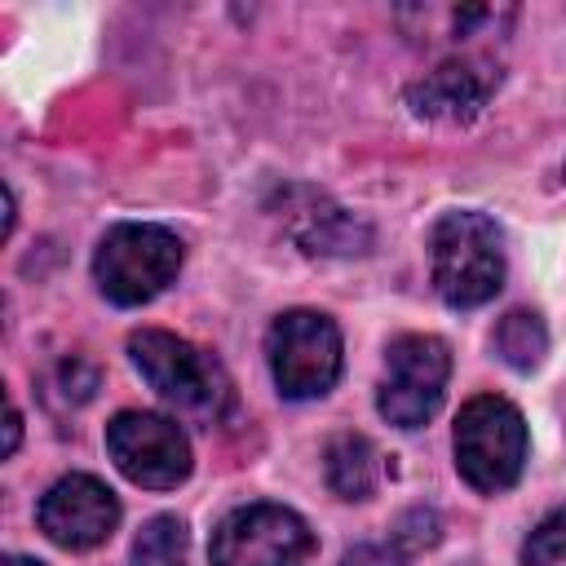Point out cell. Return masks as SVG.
<instances>
[{
    "mask_svg": "<svg viewBox=\"0 0 566 566\" xmlns=\"http://www.w3.org/2000/svg\"><path fill=\"white\" fill-rule=\"evenodd\" d=\"M128 358L142 371V380L177 416H186L195 424H217L230 411V398H234L230 376L208 349H199L172 332L142 327L128 336Z\"/></svg>",
    "mask_w": 566,
    "mask_h": 566,
    "instance_id": "cell-1",
    "label": "cell"
},
{
    "mask_svg": "<svg viewBox=\"0 0 566 566\" xmlns=\"http://www.w3.org/2000/svg\"><path fill=\"white\" fill-rule=\"evenodd\" d=\"M433 287L447 305L473 310L504 287V234L486 212H447L429 239Z\"/></svg>",
    "mask_w": 566,
    "mask_h": 566,
    "instance_id": "cell-2",
    "label": "cell"
},
{
    "mask_svg": "<svg viewBox=\"0 0 566 566\" xmlns=\"http://www.w3.org/2000/svg\"><path fill=\"white\" fill-rule=\"evenodd\" d=\"M526 420L509 398L482 394L469 398L455 416V433H451V451H455V469L460 478L482 491V495H500L509 491L522 469H526Z\"/></svg>",
    "mask_w": 566,
    "mask_h": 566,
    "instance_id": "cell-3",
    "label": "cell"
},
{
    "mask_svg": "<svg viewBox=\"0 0 566 566\" xmlns=\"http://www.w3.org/2000/svg\"><path fill=\"white\" fill-rule=\"evenodd\" d=\"M181 239L150 221H119L93 252V279L111 305L155 301L181 270Z\"/></svg>",
    "mask_w": 566,
    "mask_h": 566,
    "instance_id": "cell-4",
    "label": "cell"
},
{
    "mask_svg": "<svg viewBox=\"0 0 566 566\" xmlns=\"http://www.w3.org/2000/svg\"><path fill=\"white\" fill-rule=\"evenodd\" d=\"M265 358L283 398H323L340 376V327L318 310H287L265 332Z\"/></svg>",
    "mask_w": 566,
    "mask_h": 566,
    "instance_id": "cell-5",
    "label": "cell"
},
{
    "mask_svg": "<svg viewBox=\"0 0 566 566\" xmlns=\"http://www.w3.org/2000/svg\"><path fill=\"white\" fill-rule=\"evenodd\" d=\"M447 376H451V349L438 336L411 332L398 336L385 354V376H380V394L376 407L389 424L398 429H420L438 416L442 394H447Z\"/></svg>",
    "mask_w": 566,
    "mask_h": 566,
    "instance_id": "cell-6",
    "label": "cell"
},
{
    "mask_svg": "<svg viewBox=\"0 0 566 566\" xmlns=\"http://www.w3.org/2000/svg\"><path fill=\"white\" fill-rule=\"evenodd\" d=\"M314 535L283 504H243L212 531V566H305Z\"/></svg>",
    "mask_w": 566,
    "mask_h": 566,
    "instance_id": "cell-7",
    "label": "cell"
},
{
    "mask_svg": "<svg viewBox=\"0 0 566 566\" xmlns=\"http://www.w3.org/2000/svg\"><path fill=\"white\" fill-rule=\"evenodd\" d=\"M106 455L128 482L146 491H172L190 478L186 433L177 429V420L155 411H119L106 424Z\"/></svg>",
    "mask_w": 566,
    "mask_h": 566,
    "instance_id": "cell-8",
    "label": "cell"
},
{
    "mask_svg": "<svg viewBox=\"0 0 566 566\" xmlns=\"http://www.w3.org/2000/svg\"><path fill=\"white\" fill-rule=\"evenodd\" d=\"M40 531L57 548H97L119 526V500L115 491L93 473H66L40 495Z\"/></svg>",
    "mask_w": 566,
    "mask_h": 566,
    "instance_id": "cell-9",
    "label": "cell"
},
{
    "mask_svg": "<svg viewBox=\"0 0 566 566\" xmlns=\"http://www.w3.org/2000/svg\"><path fill=\"white\" fill-rule=\"evenodd\" d=\"M495 84H500V66H491L486 57H447L424 80H416L407 88V106L420 119L460 124V119H473L486 106Z\"/></svg>",
    "mask_w": 566,
    "mask_h": 566,
    "instance_id": "cell-10",
    "label": "cell"
},
{
    "mask_svg": "<svg viewBox=\"0 0 566 566\" xmlns=\"http://www.w3.org/2000/svg\"><path fill=\"white\" fill-rule=\"evenodd\" d=\"M323 478L340 500H367L376 491V447L363 433H336L323 451Z\"/></svg>",
    "mask_w": 566,
    "mask_h": 566,
    "instance_id": "cell-11",
    "label": "cell"
},
{
    "mask_svg": "<svg viewBox=\"0 0 566 566\" xmlns=\"http://www.w3.org/2000/svg\"><path fill=\"white\" fill-rule=\"evenodd\" d=\"M495 354L513 371H535L548 354V327L535 310H509L495 327Z\"/></svg>",
    "mask_w": 566,
    "mask_h": 566,
    "instance_id": "cell-12",
    "label": "cell"
},
{
    "mask_svg": "<svg viewBox=\"0 0 566 566\" xmlns=\"http://www.w3.org/2000/svg\"><path fill=\"white\" fill-rule=\"evenodd\" d=\"M186 522L181 517H150L133 539V566H181L186 562Z\"/></svg>",
    "mask_w": 566,
    "mask_h": 566,
    "instance_id": "cell-13",
    "label": "cell"
},
{
    "mask_svg": "<svg viewBox=\"0 0 566 566\" xmlns=\"http://www.w3.org/2000/svg\"><path fill=\"white\" fill-rule=\"evenodd\" d=\"M522 566H566V509L548 513L522 544Z\"/></svg>",
    "mask_w": 566,
    "mask_h": 566,
    "instance_id": "cell-14",
    "label": "cell"
},
{
    "mask_svg": "<svg viewBox=\"0 0 566 566\" xmlns=\"http://www.w3.org/2000/svg\"><path fill=\"white\" fill-rule=\"evenodd\" d=\"M340 566H407V557L398 544H354Z\"/></svg>",
    "mask_w": 566,
    "mask_h": 566,
    "instance_id": "cell-15",
    "label": "cell"
},
{
    "mask_svg": "<svg viewBox=\"0 0 566 566\" xmlns=\"http://www.w3.org/2000/svg\"><path fill=\"white\" fill-rule=\"evenodd\" d=\"M18 433H22V416H18V407H9V447H4L9 455L18 451Z\"/></svg>",
    "mask_w": 566,
    "mask_h": 566,
    "instance_id": "cell-16",
    "label": "cell"
},
{
    "mask_svg": "<svg viewBox=\"0 0 566 566\" xmlns=\"http://www.w3.org/2000/svg\"><path fill=\"white\" fill-rule=\"evenodd\" d=\"M0 566H44V562H35V557H18V553H13V557H4Z\"/></svg>",
    "mask_w": 566,
    "mask_h": 566,
    "instance_id": "cell-17",
    "label": "cell"
},
{
    "mask_svg": "<svg viewBox=\"0 0 566 566\" xmlns=\"http://www.w3.org/2000/svg\"><path fill=\"white\" fill-rule=\"evenodd\" d=\"M562 172H566V164H562Z\"/></svg>",
    "mask_w": 566,
    "mask_h": 566,
    "instance_id": "cell-18",
    "label": "cell"
}]
</instances>
